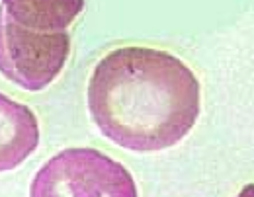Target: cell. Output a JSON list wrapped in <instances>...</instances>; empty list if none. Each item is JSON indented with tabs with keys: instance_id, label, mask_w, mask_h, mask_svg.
I'll return each instance as SVG.
<instances>
[{
	"instance_id": "3",
	"label": "cell",
	"mask_w": 254,
	"mask_h": 197,
	"mask_svg": "<svg viewBox=\"0 0 254 197\" xmlns=\"http://www.w3.org/2000/svg\"><path fill=\"white\" fill-rule=\"evenodd\" d=\"M70 51L66 32H35L0 8V74L20 88L39 92L63 70Z\"/></svg>"
},
{
	"instance_id": "1",
	"label": "cell",
	"mask_w": 254,
	"mask_h": 197,
	"mask_svg": "<svg viewBox=\"0 0 254 197\" xmlns=\"http://www.w3.org/2000/svg\"><path fill=\"white\" fill-rule=\"evenodd\" d=\"M86 98L100 133L135 152L174 147L199 115V82L191 68L153 47L110 51L90 74Z\"/></svg>"
},
{
	"instance_id": "5",
	"label": "cell",
	"mask_w": 254,
	"mask_h": 197,
	"mask_svg": "<svg viewBox=\"0 0 254 197\" xmlns=\"http://www.w3.org/2000/svg\"><path fill=\"white\" fill-rule=\"evenodd\" d=\"M6 14L35 32H64L82 12L84 0H2Z\"/></svg>"
},
{
	"instance_id": "4",
	"label": "cell",
	"mask_w": 254,
	"mask_h": 197,
	"mask_svg": "<svg viewBox=\"0 0 254 197\" xmlns=\"http://www.w3.org/2000/svg\"><path fill=\"white\" fill-rule=\"evenodd\" d=\"M39 145V123L32 109L0 92V172L22 164Z\"/></svg>"
},
{
	"instance_id": "6",
	"label": "cell",
	"mask_w": 254,
	"mask_h": 197,
	"mask_svg": "<svg viewBox=\"0 0 254 197\" xmlns=\"http://www.w3.org/2000/svg\"><path fill=\"white\" fill-rule=\"evenodd\" d=\"M237 197H254V184H247Z\"/></svg>"
},
{
	"instance_id": "2",
	"label": "cell",
	"mask_w": 254,
	"mask_h": 197,
	"mask_svg": "<svg viewBox=\"0 0 254 197\" xmlns=\"http://www.w3.org/2000/svg\"><path fill=\"white\" fill-rule=\"evenodd\" d=\"M30 197H137L131 172L96 148H66L37 170Z\"/></svg>"
}]
</instances>
